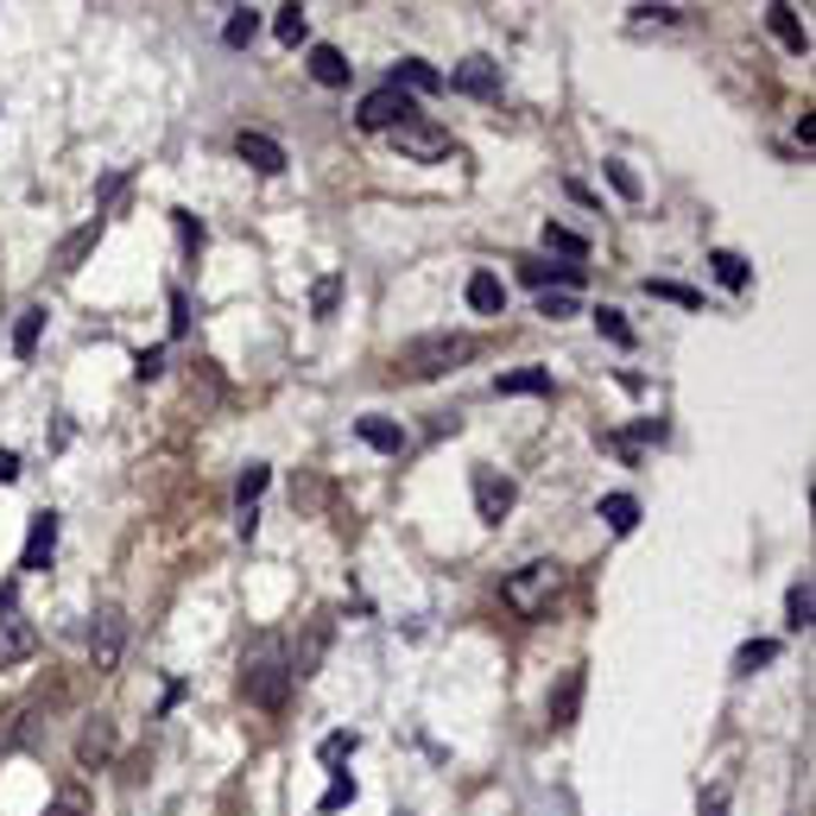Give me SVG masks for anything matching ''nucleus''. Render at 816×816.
I'll use <instances>...</instances> for the list:
<instances>
[{
	"label": "nucleus",
	"instance_id": "nucleus-1",
	"mask_svg": "<svg viewBox=\"0 0 816 816\" xmlns=\"http://www.w3.org/2000/svg\"><path fill=\"white\" fill-rule=\"evenodd\" d=\"M482 355V342L462 330H437V335H418V342H406L399 355H393V367L406 374V381H443V374H456L462 361Z\"/></svg>",
	"mask_w": 816,
	"mask_h": 816
},
{
	"label": "nucleus",
	"instance_id": "nucleus-2",
	"mask_svg": "<svg viewBox=\"0 0 816 816\" xmlns=\"http://www.w3.org/2000/svg\"><path fill=\"white\" fill-rule=\"evenodd\" d=\"M241 696H247L254 709H285L291 671H285V646L273 633H254V646L241 652Z\"/></svg>",
	"mask_w": 816,
	"mask_h": 816
},
{
	"label": "nucleus",
	"instance_id": "nucleus-3",
	"mask_svg": "<svg viewBox=\"0 0 816 816\" xmlns=\"http://www.w3.org/2000/svg\"><path fill=\"white\" fill-rule=\"evenodd\" d=\"M563 595V563L558 558H532V563H519L507 583H500V602H507L519 620H538V614L551 608Z\"/></svg>",
	"mask_w": 816,
	"mask_h": 816
},
{
	"label": "nucleus",
	"instance_id": "nucleus-4",
	"mask_svg": "<svg viewBox=\"0 0 816 816\" xmlns=\"http://www.w3.org/2000/svg\"><path fill=\"white\" fill-rule=\"evenodd\" d=\"M121 652H128V614L114 608V602H102L96 627H89V664H96V677L121 671Z\"/></svg>",
	"mask_w": 816,
	"mask_h": 816
},
{
	"label": "nucleus",
	"instance_id": "nucleus-5",
	"mask_svg": "<svg viewBox=\"0 0 816 816\" xmlns=\"http://www.w3.org/2000/svg\"><path fill=\"white\" fill-rule=\"evenodd\" d=\"M367 133H393L406 128V121H418V102H411L406 89H393V82H381V89H367L361 96V114H355Z\"/></svg>",
	"mask_w": 816,
	"mask_h": 816
},
{
	"label": "nucleus",
	"instance_id": "nucleus-6",
	"mask_svg": "<svg viewBox=\"0 0 816 816\" xmlns=\"http://www.w3.org/2000/svg\"><path fill=\"white\" fill-rule=\"evenodd\" d=\"M335 639V620L330 614H317V620H305V639H298V652L285 659V671H291V684H310L317 671H323V652H330Z\"/></svg>",
	"mask_w": 816,
	"mask_h": 816
},
{
	"label": "nucleus",
	"instance_id": "nucleus-7",
	"mask_svg": "<svg viewBox=\"0 0 816 816\" xmlns=\"http://www.w3.org/2000/svg\"><path fill=\"white\" fill-rule=\"evenodd\" d=\"M393 146H399V158H411V165H431V158L456 153V140H450L443 128H431V121H406V128H393Z\"/></svg>",
	"mask_w": 816,
	"mask_h": 816
},
{
	"label": "nucleus",
	"instance_id": "nucleus-8",
	"mask_svg": "<svg viewBox=\"0 0 816 816\" xmlns=\"http://www.w3.org/2000/svg\"><path fill=\"white\" fill-rule=\"evenodd\" d=\"M583 684H588L583 664H570L558 684H551V696H544V721H551V728H576V715H583Z\"/></svg>",
	"mask_w": 816,
	"mask_h": 816
},
{
	"label": "nucleus",
	"instance_id": "nucleus-9",
	"mask_svg": "<svg viewBox=\"0 0 816 816\" xmlns=\"http://www.w3.org/2000/svg\"><path fill=\"white\" fill-rule=\"evenodd\" d=\"M468 482H475V512H482L487 526H500V519L512 512V482L500 475V468H487V462L468 475Z\"/></svg>",
	"mask_w": 816,
	"mask_h": 816
},
{
	"label": "nucleus",
	"instance_id": "nucleus-10",
	"mask_svg": "<svg viewBox=\"0 0 816 816\" xmlns=\"http://www.w3.org/2000/svg\"><path fill=\"white\" fill-rule=\"evenodd\" d=\"M114 747H121L114 721L96 715V721H82V735H77V765H82V772H102V765L114 760Z\"/></svg>",
	"mask_w": 816,
	"mask_h": 816
},
{
	"label": "nucleus",
	"instance_id": "nucleus-11",
	"mask_svg": "<svg viewBox=\"0 0 816 816\" xmlns=\"http://www.w3.org/2000/svg\"><path fill=\"white\" fill-rule=\"evenodd\" d=\"M234 153L247 158V165H254L260 178H279L285 165H291L279 140H273V133H254V128H241V133H234Z\"/></svg>",
	"mask_w": 816,
	"mask_h": 816
},
{
	"label": "nucleus",
	"instance_id": "nucleus-12",
	"mask_svg": "<svg viewBox=\"0 0 816 816\" xmlns=\"http://www.w3.org/2000/svg\"><path fill=\"white\" fill-rule=\"evenodd\" d=\"M443 82H450L456 96H494V89H500V64L475 52V57H462V64H456V70H450Z\"/></svg>",
	"mask_w": 816,
	"mask_h": 816
},
{
	"label": "nucleus",
	"instance_id": "nucleus-13",
	"mask_svg": "<svg viewBox=\"0 0 816 816\" xmlns=\"http://www.w3.org/2000/svg\"><path fill=\"white\" fill-rule=\"evenodd\" d=\"M32 652H38V633H32V620H20V614H0V671L26 664Z\"/></svg>",
	"mask_w": 816,
	"mask_h": 816
},
{
	"label": "nucleus",
	"instance_id": "nucleus-14",
	"mask_svg": "<svg viewBox=\"0 0 816 816\" xmlns=\"http://www.w3.org/2000/svg\"><path fill=\"white\" fill-rule=\"evenodd\" d=\"M57 558V512H32L26 551H20V570H52Z\"/></svg>",
	"mask_w": 816,
	"mask_h": 816
},
{
	"label": "nucleus",
	"instance_id": "nucleus-15",
	"mask_svg": "<svg viewBox=\"0 0 816 816\" xmlns=\"http://www.w3.org/2000/svg\"><path fill=\"white\" fill-rule=\"evenodd\" d=\"M96 241H102V216H96V222H82L77 234H64V241H57V254H52V266L64 273V279H70V273H77L82 260L96 254Z\"/></svg>",
	"mask_w": 816,
	"mask_h": 816
},
{
	"label": "nucleus",
	"instance_id": "nucleus-16",
	"mask_svg": "<svg viewBox=\"0 0 816 816\" xmlns=\"http://www.w3.org/2000/svg\"><path fill=\"white\" fill-rule=\"evenodd\" d=\"M355 437L367 450H381V456H406V424H393V418H355Z\"/></svg>",
	"mask_w": 816,
	"mask_h": 816
},
{
	"label": "nucleus",
	"instance_id": "nucleus-17",
	"mask_svg": "<svg viewBox=\"0 0 816 816\" xmlns=\"http://www.w3.org/2000/svg\"><path fill=\"white\" fill-rule=\"evenodd\" d=\"M494 393L500 399H551V374L544 367H512V374L494 381Z\"/></svg>",
	"mask_w": 816,
	"mask_h": 816
},
{
	"label": "nucleus",
	"instance_id": "nucleus-18",
	"mask_svg": "<svg viewBox=\"0 0 816 816\" xmlns=\"http://www.w3.org/2000/svg\"><path fill=\"white\" fill-rule=\"evenodd\" d=\"M519 279L532 285V291H551V285H563V291H576V279H583V266H551V260H519Z\"/></svg>",
	"mask_w": 816,
	"mask_h": 816
},
{
	"label": "nucleus",
	"instance_id": "nucleus-19",
	"mask_svg": "<svg viewBox=\"0 0 816 816\" xmlns=\"http://www.w3.org/2000/svg\"><path fill=\"white\" fill-rule=\"evenodd\" d=\"M310 77L323 82V89H349V77H355V64L335 52V45H310Z\"/></svg>",
	"mask_w": 816,
	"mask_h": 816
},
{
	"label": "nucleus",
	"instance_id": "nucleus-20",
	"mask_svg": "<svg viewBox=\"0 0 816 816\" xmlns=\"http://www.w3.org/2000/svg\"><path fill=\"white\" fill-rule=\"evenodd\" d=\"M393 89H406V96H437L443 77H437L424 57H399V70H393Z\"/></svg>",
	"mask_w": 816,
	"mask_h": 816
},
{
	"label": "nucleus",
	"instance_id": "nucleus-21",
	"mask_svg": "<svg viewBox=\"0 0 816 816\" xmlns=\"http://www.w3.org/2000/svg\"><path fill=\"white\" fill-rule=\"evenodd\" d=\"M462 298H468V310H482V317H500V310H507V285L494 279V273H475Z\"/></svg>",
	"mask_w": 816,
	"mask_h": 816
},
{
	"label": "nucleus",
	"instance_id": "nucleus-22",
	"mask_svg": "<svg viewBox=\"0 0 816 816\" xmlns=\"http://www.w3.org/2000/svg\"><path fill=\"white\" fill-rule=\"evenodd\" d=\"M38 335H45V305H26L20 310V323H13V355L32 361L38 355Z\"/></svg>",
	"mask_w": 816,
	"mask_h": 816
},
{
	"label": "nucleus",
	"instance_id": "nucleus-23",
	"mask_svg": "<svg viewBox=\"0 0 816 816\" xmlns=\"http://www.w3.org/2000/svg\"><path fill=\"white\" fill-rule=\"evenodd\" d=\"M811 620H816V588H811V576H804V583L785 588V627L791 633H804Z\"/></svg>",
	"mask_w": 816,
	"mask_h": 816
},
{
	"label": "nucleus",
	"instance_id": "nucleus-24",
	"mask_svg": "<svg viewBox=\"0 0 816 816\" xmlns=\"http://www.w3.org/2000/svg\"><path fill=\"white\" fill-rule=\"evenodd\" d=\"M765 26L779 32V45H785V52H797V57L811 52V32H804L797 20H791V7H785V0H779V7H765Z\"/></svg>",
	"mask_w": 816,
	"mask_h": 816
},
{
	"label": "nucleus",
	"instance_id": "nucleus-25",
	"mask_svg": "<svg viewBox=\"0 0 816 816\" xmlns=\"http://www.w3.org/2000/svg\"><path fill=\"white\" fill-rule=\"evenodd\" d=\"M602 519H608V532L627 538L639 526V500H633V494H602Z\"/></svg>",
	"mask_w": 816,
	"mask_h": 816
},
{
	"label": "nucleus",
	"instance_id": "nucleus-26",
	"mask_svg": "<svg viewBox=\"0 0 816 816\" xmlns=\"http://www.w3.org/2000/svg\"><path fill=\"white\" fill-rule=\"evenodd\" d=\"M709 266H715V279H721V291H747V279H753V273H747V260L728 254V247H715Z\"/></svg>",
	"mask_w": 816,
	"mask_h": 816
},
{
	"label": "nucleus",
	"instance_id": "nucleus-27",
	"mask_svg": "<svg viewBox=\"0 0 816 816\" xmlns=\"http://www.w3.org/2000/svg\"><path fill=\"white\" fill-rule=\"evenodd\" d=\"M544 254H563V260H588V241L576 229H558V222H544Z\"/></svg>",
	"mask_w": 816,
	"mask_h": 816
},
{
	"label": "nucleus",
	"instance_id": "nucleus-28",
	"mask_svg": "<svg viewBox=\"0 0 816 816\" xmlns=\"http://www.w3.org/2000/svg\"><path fill=\"white\" fill-rule=\"evenodd\" d=\"M772 659H779V639H747V646L735 652V671H740V677H753V671L772 664Z\"/></svg>",
	"mask_w": 816,
	"mask_h": 816
},
{
	"label": "nucleus",
	"instance_id": "nucleus-29",
	"mask_svg": "<svg viewBox=\"0 0 816 816\" xmlns=\"http://www.w3.org/2000/svg\"><path fill=\"white\" fill-rule=\"evenodd\" d=\"M254 32H260V13H254V7H234L229 26H222V45H234V52H241V45H254Z\"/></svg>",
	"mask_w": 816,
	"mask_h": 816
},
{
	"label": "nucleus",
	"instance_id": "nucleus-30",
	"mask_svg": "<svg viewBox=\"0 0 816 816\" xmlns=\"http://www.w3.org/2000/svg\"><path fill=\"white\" fill-rule=\"evenodd\" d=\"M273 32H279L285 45H305V32H310L305 7H298V0H291V7H279V13H273Z\"/></svg>",
	"mask_w": 816,
	"mask_h": 816
},
{
	"label": "nucleus",
	"instance_id": "nucleus-31",
	"mask_svg": "<svg viewBox=\"0 0 816 816\" xmlns=\"http://www.w3.org/2000/svg\"><path fill=\"white\" fill-rule=\"evenodd\" d=\"M349 804H355V779H349V772H335L330 791L317 797V816H335V811H349Z\"/></svg>",
	"mask_w": 816,
	"mask_h": 816
},
{
	"label": "nucleus",
	"instance_id": "nucleus-32",
	"mask_svg": "<svg viewBox=\"0 0 816 816\" xmlns=\"http://www.w3.org/2000/svg\"><path fill=\"white\" fill-rule=\"evenodd\" d=\"M602 172H608V184L620 190V197H627V203H639V197H646V184H639V172L627 165V158H608Z\"/></svg>",
	"mask_w": 816,
	"mask_h": 816
},
{
	"label": "nucleus",
	"instance_id": "nucleus-33",
	"mask_svg": "<svg viewBox=\"0 0 816 816\" xmlns=\"http://www.w3.org/2000/svg\"><path fill=\"white\" fill-rule=\"evenodd\" d=\"M646 291H652V298H664V305L703 310V291H690V285H677V279H646Z\"/></svg>",
	"mask_w": 816,
	"mask_h": 816
},
{
	"label": "nucleus",
	"instance_id": "nucleus-34",
	"mask_svg": "<svg viewBox=\"0 0 816 816\" xmlns=\"http://www.w3.org/2000/svg\"><path fill=\"white\" fill-rule=\"evenodd\" d=\"M266 482H273V468H266V462H247V468H241V487H234V500L254 507L260 494H266Z\"/></svg>",
	"mask_w": 816,
	"mask_h": 816
},
{
	"label": "nucleus",
	"instance_id": "nucleus-35",
	"mask_svg": "<svg viewBox=\"0 0 816 816\" xmlns=\"http://www.w3.org/2000/svg\"><path fill=\"white\" fill-rule=\"evenodd\" d=\"M538 317H551V323H563V317H576V291H563V285H551V291H538Z\"/></svg>",
	"mask_w": 816,
	"mask_h": 816
},
{
	"label": "nucleus",
	"instance_id": "nucleus-36",
	"mask_svg": "<svg viewBox=\"0 0 816 816\" xmlns=\"http://www.w3.org/2000/svg\"><path fill=\"white\" fill-rule=\"evenodd\" d=\"M595 330L608 335V342H620V349H633V323H627V317H620L614 305H602V310H595Z\"/></svg>",
	"mask_w": 816,
	"mask_h": 816
},
{
	"label": "nucleus",
	"instance_id": "nucleus-37",
	"mask_svg": "<svg viewBox=\"0 0 816 816\" xmlns=\"http://www.w3.org/2000/svg\"><path fill=\"white\" fill-rule=\"evenodd\" d=\"M172 229H178V241H184V254H203V222L190 216V209H172Z\"/></svg>",
	"mask_w": 816,
	"mask_h": 816
},
{
	"label": "nucleus",
	"instance_id": "nucleus-38",
	"mask_svg": "<svg viewBox=\"0 0 816 816\" xmlns=\"http://www.w3.org/2000/svg\"><path fill=\"white\" fill-rule=\"evenodd\" d=\"M355 747H361L355 735H330V740H323V747H317V760H323V765H342V760H349V753H355Z\"/></svg>",
	"mask_w": 816,
	"mask_h": 816
},
{
	"label": "nucleus",
	"instance_id": "nucleus-39",
	"mask_svg": "<svg viewBox=\"0 0 816 816\" xmlns=\"http://www.w3.org/2000/svg\"><path fill=\"white\" fill-rule=\"evenodd\" d=\"M335 298H342V279H317V291H310V310H317V317H335Z\"/></svg>",
	"mask_w": 816,
	"mask_h": 816
},
{
	"label": "nucleus",
	"instance_id": "nucleus-40",
	"mask_svg": "<svg viewBox=\"0 0 816 816\" xmlns=\"http://www.w3.org/2000/svg\"><path fill=\"white\" fill-rule=\"evenodd\" d=\"M165 374V349H140L133 355V381H158Z\"/></svg>",
	"mask_w": 816,
	"mask_h": 816
},
{
	"label": "nucleus",
	"instance_id": "nucleus-41",
	"mask_svg": "<svg viewBox=\"0 0 816 816\" xmlns=\"http://www.w3.org/2000/svg\"><path fill=\"white\" fill-rule=\"evenodd\" d=\"M633 20H646V26H677L684 7H633Z\"/></svg>",
	"mask_w": 816,
	"mask_h": 816
},
{
	"label": "nucleus",
	"instance_id": "nucleus-42",
	"mask_svg": "<svg viewBox=\"0 0 816 816\" xmlns=\"http://www.w3.org/2000/svg\"><path fill=\"white\" fill-rule=\"evenodd\" d=\"M184 330H190V298L172 291V335H184Z\"/></svg>",
	"mask_w": 816,
	"mask_h": 816
},
{
	"label": "nucleus",
	"instance_id": "nucleus-43",
	"mask_svg": "<svg viewBox=\"0 0 816 816\" xmlns=\"http://www.w3.org/2000/svg\"><path fill=\"white\" fill-rule=\"evenodd\" d=\"M20 482V456H13V450H0V487H13Z\"/></svg>",
	"mask_w": 816,
	"mask_h": 816
},
{
	"label": "nucleus",
	"instance_id": "nucleus-44",
	"mask_svg": "<svg viewBox=\"0 0 816 816\" xmlns=\"http://www.w3.org/2000/svg\"><path fill=\"white\" fill-rule=\"evenodd\" d=\"M721 811H728V791L715 785V791H709V804H703V816H721Z\"/></svg>",
	"mask_w": 816,
	"mask_h": 816
},
{
	"label": "nucleus",
	"instance_id": "nucleus-45",
	"mask_svg": "<svg viewBox=\"0 0 816 816\" xmlns=\"http://www.w3.org/2000/svg\"><path fill=\"white\" fill-rule=\"evenodd\" d=\"M52 816H82V804H77V797H64V804H57Z\"/></svg>",
	"mask_w": 816,
	"mask_h": 816
}]
</instances>
